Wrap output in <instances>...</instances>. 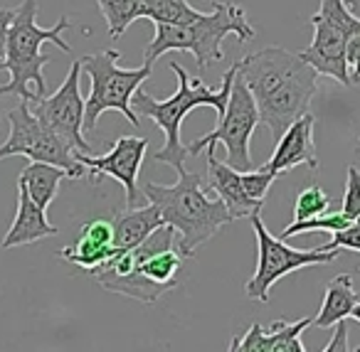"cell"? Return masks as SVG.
I'll list each match as a JSON object with an SVG mask.
<instances>
[{"mask_svg": "<svg viewBox=\"0 0 360 352\" xmlns=\"http://www.w3.org/2000/svg\"><path fill=\"white\" fill-rule=\"evenodd\" d=\"M237 62L242 79L257 101L259 121L269 129L271 138L279 141V136L309 111L311 99L319 91V72L301 55L281 47H264Z\"/></svg>", "mask_w": 360, "mask_h": 352, "instance_id": "obj_1", "label": "cell"}, {"mask_svg": "<svg viewBox=\"0 0 360 352\" xmlns=\"http://www.w3.org/2000/svg\"><path fill=\"white\" fill-rule=\"evenodd\" d=\"M170 70L178 77V91H175L170 99H153L148 91L136 89L134 94V111L136 116H143L150 119L165 136V145L155 153V163H165L175 170V173H183L186 170V160H188V145L183 143V121L198 106H210L215 109L217 119L225 114L227 109V99H230V89H232V77L237 72V62L225 72L220 82V89H210L207 84H202L200 79H191L188 72L178 65V62H170Z\"/></svg>", "mask_w": 360, "mask_h": 352, "instance_id": "obj_2", "label": "cell"}, {"mask_svg": "<svg viewBox=\"0 0 360 352\" xmlns=\"http://www.w3.org/2000/svg\"><path fill=\"white\" fill-rule=\"evenodd\" d=\"M37 13V0H25L15 8L8 30L6 57L0 60V70L11 74V82L0 86V94H15L20 101H40L47 96V79L42 70L52 60L42 52L45 42L57 45L62 52H72L70 42L62 37V32L72 27V18L62 15L52 27H40Z\"/></svg>", "mask_w": 360, "mask_h": 352, "instance_id": "obj_3", "label": "cell"}, {"mask_svg": "<svg viewBox=\"0 0 360 352\" xmlns=\"http://www.w3.org/2000/svg\"><path fill=\"white\" fill-rule=\"evenodd\" d=\"M200 173H178L175 185H155L146 183L143 195L150 204L160 209L163 224L175 229L178 249L188 256L207 244L222 227L235 222L232 212L220 197L210 200L200 185Z\"/></svg>", "mask_w": 360, "mask_h": 352, "instance_id": "obj_4", "label": "cell"}, {"mask_svg": "<svg viewBox=\"0 0 360 352\" xmlns=\"http://www.w3.org/2000/svg\"><path fill=\"white\" fill-rule=\"evenodd\" d=\"M153 25L155 37L143 50L146 65H153L165 52L180 50L191 52L195 57V65L205 70L225 60L222 42L227 35H235L242 45L257 37V30L252 27L245 8L237 3H212L210 13H200L195 20L186 25H165V22H153Z\"/></svg>", "mask_w": 360, "mask_h": 352, "instance_id": "obj_5", "label": "cell"}, {"mask_svg": "<svg viewBox=\"0 0 360 352\" xmlns=\"http://www.w3.org/2000/svg\"><path fill=\"white\" fill-rule=\"evenodd\" d=\"M121 55L116 50H101L96 55L82 57V72H86L91 79V91L84 99V131H94L101 114L106 111H119L126 116L134 129H139L141 121L134 111V94L141 89L146 79L153 72V65L124 70L119 65Z\"/></svg>", "mask_w": 360, "mask_h": 352, "instance_id": "obj_6", "label": "cell"}, {"mask_svg": "<svg viewBox=\"0 0 360 352\" xmlns=\"http://www.w3.org/2000/svg\"><path fill=\"white\" fill-rule=\"evenodd\" d=\"M259 124V109H257V101L252 96L250 86L242 79L240 62H237L227 109L217 119V129L210 131L207 136H202V138L193 141L188 145V155H198L202 150L207 153V150H215L222 143L227 150V165H232L237 170H252L255 168V160H252L250 153V138Z\"/></svg>", "mask_w": 360, "mask_h": 352, "instance_id": "obj_7", "label": "cell"}, {"mask_svg": "<svg viewBox=\"0 0 360 352\" xmlns=\"http://www.w3.org/2000/svg\"><path fill=\"white\" fill-rule=\"evenodd\" d=\"M250 224L255 229L257 237V271L255 276L247 281L245 293L252 301H269V291L276 281L291 271H299L306 266H326L338 259L335 249H291L284 244L281 237H274L269 229L264 227L259 212L250 214Z\"/></svg>", "mask_w": 360, "mask_h": 352, "instance_id": "obj_8", "label": "cell"}, {"mask_svg": "<svg viewBox=\"0 0 360 352\" xmlns=\"http://www.w3.org/2000/svg\"><path fill=\"white\" fill-rule=\"evenodd\" d=\"M6 119L11 124V133H8V141H3V145H0V160L22 155V158L40 160V163L60 165L62 170H67L70 178L84 175V165L77 158V150H72L32 111L30 101H20L15 109L8 111Z\"/></svg>", "mask_w": 360, "mask_h": 352, "instance_id": "obj_9", "label": "cell"}, {"mask_svg": "<svg viewBox=\"0 0 360 352\" xmlns=\"http://www.w3.org/2000/svg\"><path fill=\"white\" fill-rule=\"evenodd\" d=\"M79 74H82V62L77 60L70 67L65 82L52 96H42L35 101L32 111L70 145L77 153H91V145L84 138V99L79 91Z\"/></svg>", "mask_w": 360, "mask_h": 352, "instance_id": "obj_10", "label": "cell"}, {"mask_svg": "<svg viewBox=\"0 0 360 352\" xmlns=\"http://www.w3.org/2000/svg\"><path fill=\"white\" fill-rule=\"evenodd\" d=\"M146 150H148V141L146 138H139V136H119L109 153L99 155V158H91L89 153H77V158L89 170L86 178L91 183L99 175H111L126 190V207H141V204L148 202L143 190H139V170L143 165Z\"/></svg>", "mask_w": 360, "mask_h": 352, "instance_id": "obj_11", "label": "cell"}, {"mask_svg": "<svg viewBox=\"0 0 360 352\" xmlns=\"http://www.w3.org/2000/svg\"><path fill=\"white\" fill-rule=\"evenodd\" d=\"M314 131H316V119H314V114L306 111L304 116H299V119L279 136L274 153H271V158L264 163V168L271 170L274 175L289 173L296 165H306V168H311V170H319Z\"/></svg>", "mask_w": 360, "mask_h": 352, "instance_id": "obj_12", "label": "cell"}, {"mask_svg": "<svg viewBox=\"0 0 360 352\" xmlns=\"http://www.w3.org/2000/svg\"><path fill=\"white\" fill-rule=\"evenodd\" d=\"M314 325V318H301L296 322L274 320L269 327L252 322L245 335L230 342L232 352H306L301 335L306 327Z\"/></svg>", "mask_w": 360, "mask_h": 352, "instance_id": "obj_13", "label": "cell"}, {"mask_svg": "<svg viewBox=\"0 0 360 352\" xmlns=\"http://www.w3.org/2000/svg\"><path fill=\"white\" fill-rule=\"evenodd\" d=\"M114 247V222L111 219H91L82 227V234L75 244L60 249L57 256L65 259V261L82 266L86 271H94V268L104 266L111 256H116Z\"/></svg>", "mask_w": 360, "mask_h": 352, "instance_id": "obj_14", "label": "cell"}, {"mask_svg": "<svg viewBox=\"0 0 360 352\" xmlns=\"http://www.w3.org/2000/svg\"><path fill=\"white\" fill-rule=\"evenodd\" d=\"M57 227L50 224L47 219V209H42L35 200L30 197L27 188L22 183H18V212L13 219L11 229L6 232V237L0 239V247L13 249V247H25V244H35L40 239L55 237Z\"/></svg>", "mask_w": 360, "mask_h": 352, "instance_id": "obj_15", "label": "cell"}, {"mask_svg": "<svg viewBox=\"0 0 360 352\" xmlns=\"http://www.w3.org/2000/svg\"><path fill=\"white\" fill-rule=\"evenodd\" d=\"M207 188L227 204L235 219L250 217L255 212H262V207H264V204H257L255 200H250V195L245 193L242 170L220 163L215 158V150H207Z\"/></svg>", "mask_w": 360, "mask_h": 352, "instance_id": "obj_16", "label": "cell"}, {"mask_svg": "<svg viewBox=\"0 0 360 352\" xmlns=\"http://www.w3.org/2000/svg\"><path fill=\"white\" fill-rule=\"evenodd\" d=\"M91 278H94L104 291L119 293V296L134 298V301H141V303H155L178 288L175 283L153 281V278H148L146 273H141L139 268H134V271H129V273H114V271H106V268H96V271H91Z\"/></svg>", "mask_w": 360, "mask_h": 352, "instance_id": "obj_17", "label": "cell"}, {"mask_svg": "<svg viewBox=\"0 0 360 352\" xmlns=\"http://www.w3.org/2000/svg\"><path fill=\"white\" fill-rule=\"evenodd\" d=\"M114 247L116 252H129L139 247L153 229L163 224L160 209L155 204L146 202L141 207H126V212L114 214Z\"/></svg>", "mask_w": 360, "mask_h": 352, "instance_id": "obj_18", "label": "cell"}, {"mask_svg": "<svg viewBox=\"0 0 360 352\" xmlns=\"http://www.w3.org/2000/svg\"><path fill=\"white\" fill-rule=\"evenodd\" d=\"M355 303H358V293L353 288V278H350V273H340L326 288L323 303H321L319 315L314 318V325L333 327L335 322L345 320L353 313Z\"/></svg>", "mask_w": 360, "mask_h": 352, "instance_id": "obj_19", "label": "cell"}, {"mask_svg": "<svg viewBox=\"0 0 360 352\" xmlns=\"http://www.w3.org/2000/svg\"><path fill=\"white\" fill-rule=\"evenodd\" d=\"M67 175V170H62L60 165H52V163H40V160H32L25 170L20 173L18 183H22L30 193V197L40 204L42 209H47L55 200L57 190H60V183Z\"/></svg>", "mask_w": 360, "mask_h": 352, "instance_id": "obj_20", "label": "cell"}, {"mask_svg": "<svg viewBox=\"0 0 360 352\" xmlns=\"http://www.w3.org/2000/svg\"><path fill=\"white\" fill-rule=\"evenodd\" d=\"M200 11L188 0H141V18L150 22H165V25H186L195 20Z\"/></svg>", "mask_w": 360, "mask_h": 352, "instance_id": "obj_21", "label": "cell"}, {"mask_svg": "<svg viewBox=\"0 0 360 352\" xmlns=\"http://www.w3.org/2000/svg\"><path fill=\"white\" fill-rule=\"evenodd\" d=\"M96 6L104 15L111 40H119L141 18V0H96Z\"/></svg>", "mask_w": 360, "mask_h": 352, "instance_id": "obj_22", "label": "cell"}, {"mask_svg": "<svg viewBox=\"0 0 360 352\" xmlns=\"http://www.w3.org/2000/svg\"><path fill=\"white\" fill-rule=\"evenodd\" d=\"M348 224H353V219H348L343 212H333V214H316V217H309V219H294L284 232L279 234L281 239H289V237H296V234H304V232H340L345 229Z\"/></svg>", "mask_w": 360, "mask_h": 352, "instance_id": "obj_23", "label": "cell"}, {"mask_svg": "<svg viewBox=\"0 0 360 352\" xmlns=\"http://www.w3.org/2000/svg\"><path fill=\"white\" fill-rule=\"evenodd\" d=\"M330 207V197L319 188V185H309L296 195L294 202V219H309L316 214H326Z\"/></svg>", "mask_w": 360, "mask_h": 352, "instance_id": "obj_24", "label": "cell"}, {"mask_svg": "<svg viewBox=\"0 0 360 352\" xmlns=\"http://www.w3.org/2000/svg\"><path fill=\"white\" fill-rule=\"evenodd\" d=\"M276 175L271 170L262 168H252V170H242V185H245V193L250 195V200H255L257 204H264L266 195H269L271 185H274Z\"/></svg>", "mask_w": 360, "mask_h": 352, "instance_id": "obj_25", "label": "cell"}, {"mask_svg": "<svg viewBox=\"0 0 360 352\" xmlns=\"http://www.w3.org/2000/svg\"><path fill=\"white\" fill-rule=\"evenodd\" d=\"M340 212L348 219H358L360 214V170L355 165L348 168V183H345V195L340 202Z\"/></svg>", "mask_w": 360, "mask_h": 352, "instance_id": "obj_26", "label": "cell"}, {"mask_svg": "<svg viewBox=\"0 0 360 352\" xmlns=\"http://www.w3.org/2000/svg\"><path fill=\"white\" fill-rule=\"evenodd\" d=\"M321 249H335V252L348 249V252H360V224L353 222L345 229H340V232H335L328 244H321Z\"/></svg>", "mask_w": 360, "mask_h": 352, "instance_id": "obj_27", "label": "cell"}, {"mask_svg": "<svg viewBox=\"0 0 360 352\" xmlns=\"http://www.w3.org/2000/svg\"><path fill=\"white\" fill-rule=\"evenodd\" d=\"M335 327H338V330H335V335L330 337V342L323 347V350L326 352H345V350H350L348 340H345V337H348V325H345V320H338V322H335Z\"/></svg>", "mask_w": 360, "mask_h": 352, "instance_id": "obj_28", "label": "cell"}, {"mask_svg": "<svg viewBox=\"0 0 360 352\" xmlns=\"http://www.w3.org/2000/svg\"><path fill=\"white\" fill-rule=\"evenodd\" d=\"M13 15H15V8H0V60L6 57V42H8V30H11Z\"/></svg>", "mask_w": 360, "mask_h": 352, "instance_id": "obj_29", "label": "cell"}, {"mask_svg": "<svg viewBox=\"0 0 360 352\" xmlns=\"http://www.w3.org/2000/svg\"><path fill=\"white\" fill-rule=\"evenodd\" d=\"M348 72H350V84H358L360 82V57L348 67Z\"/></svg>", "mask_w": 360, "mask_h": 352, "instance_id": "obj_30", "label": "cell"}, {"mask_svg": "<svg viewBox=\"0 0 360 352\" xmlns=\"http://www.w3.org/2000/svg\"><path fill=\"white\" fill-rule=\"evenodd\" d=\"M350 318H353L355 322H360V301L353 306V313H350Z\"/></svg>", "mask_w": 360, "mask_h": 352, "instance_id": "obj_31", "label": "cell"}, {"mask_svg": "<svg viewBox=\"0 0 360 352\" xmlns=\"http://www.w3.org/2000/svg\"><path fill=\"white\" fill-rule=\"evenodd\" d=\"M355 224H360V214H358V219H355Z\"/></svg>", "mask_w": 360, "mask_h": 352, "instance_id": "obj_32", "label": "cell"}, {"mask_svg": "<svg viewBox=\"0 0 360 352\" xmlns=\"http://www.w3.org/2000/svg\"><path fill=\"white\" fill-rule=\"evenodd\" d=\"M358 148H360V141H358Z\"/></svg>", "mask_w": 360, "mask_h": 352, "instance_id": "obj_33", "label": "cell"}]
</instances>
